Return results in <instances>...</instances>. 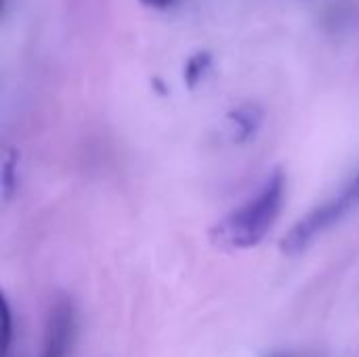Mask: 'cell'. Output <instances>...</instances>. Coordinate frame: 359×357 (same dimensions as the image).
<instances>
[{
	"label": "cell",
	"instance_id": "6da1fadb",
	"mask_svg": "<svg viewBox=\"0 0 359 357\" xmlns=\"http://www.w3.org/2000/svg\"><path fill=\"white\" fill-rule=\"evenodd\" d=\"M286 198V179L278 170L273 173L261 189L227 215L217 227L219 242L231 248H250L257 246L267 231L276 225Z\"/></svg>",
	"mask_w": 359,
	"mask_h": 357
},
{
	"label": "cell",
	"instance_id": "7a4b0ae2",
	"mask_svg": "<svg viewBox=\"0 0 359 357\" xmlns=\"http://www.w3.org/2000/svg\"><path fill=\"white\" fill-rule=\"evenodd\" d=\"M359 206V170L355 177L330 200L316 206L311 213H307L303 219L297 221V225L288 231V236L282 242V250L288 255H299L305 248H309L324 231H328L332 225H337L345 215L355 210Z\"/></svg>",
	"mask_w": 359,
	"mask_h": 357
},
{
	"label": "cell",
	"instance_id": "3957f363",
	"mask_svg": "<svg viewBox=\"0 0 359 357\" xmlns=\"http://www.w3.org/2000/svg\"><path fill=\"white\" fill-rule=\"evenodd\" d=\"M76 309L67 299H57L46 316L38 357H69L76 341Z\"/></svg>",
	"mask_w": 359,
	"mask_h": 357
},
{
	"label": "cell",
	"instance_id": "277c9868",
	"mask_svg": "<svg viewBox=\"0 0 359 357\" xmlns=\"http://www.w3.org/2000/svg\"><path fill=\"white\" fill-rule=\"evenodd\" d=\"M261 109L255 105H242L238 109L231 112L229 122H231V135L236 139H248L257 133L259 124H261Z\"/></svg>",
	"mask_w": 359,
	"mask_h": 357
},
{
	"label": "cell",
	"instance_id": "5b68a950",
	"mask_svg": "<svg viewBox=\"0 0 359 357\" xmlns=\"http://www.w3.org/2000/svg\"><path fill=\"white\" fill-rule=\"evenodd\" d=\"M210 63H212V57H210V53H206V50H200V53L191 55V57L185 61V69H183L185 82H187L189 86H196V84L206 76V72L210 69Z\"/></svg>",
	"mask_w": 359,
	"mask_h": 357
},
{
	"label": "cell",
	"instance_id": "8992f818",
	"mask_svg": "<svg viewBox=\"0 0 359 357\" xmlns=\"http://www.w3.org/2000/svg\"><path fill=\"white\" fill-rule=\"evenodd\" d=\"M13 318H11V309L6 303H2V357H8V349H11V341H13Z\"/></svg>",
	"mask_w": 359,
	"mask_h": 357
},
{
	"label": "cell",
	"instance_id": "52a82bcc",
	"mask_svg": "<svg viewBox=\"0 0 359 357\" xmlns=\"http://www.w3.org/2000/svg\"><path fill=\"white\" fill-rule=\"evenodd\" d=\"M143 6L154 8V11H168L177 4V0H139Z\"/></svg>",
	"mask_w": 359,
	"mask_h": 357
},
{
	"label": "cell",
	"instance_id": "ba28073f",
	"mask_svg": "<svg viewBox=\"0 0 359 357\" xmlns=\"http://www.w3.org/2000/svg\"><path fill=\"white\" fill-rule=\"evenodd\" d=\"M269 357H299V356H292V353H271Z\"/></svg>",
	"mask_w": 359,
	"mask_h": 357
}]
</instances>
